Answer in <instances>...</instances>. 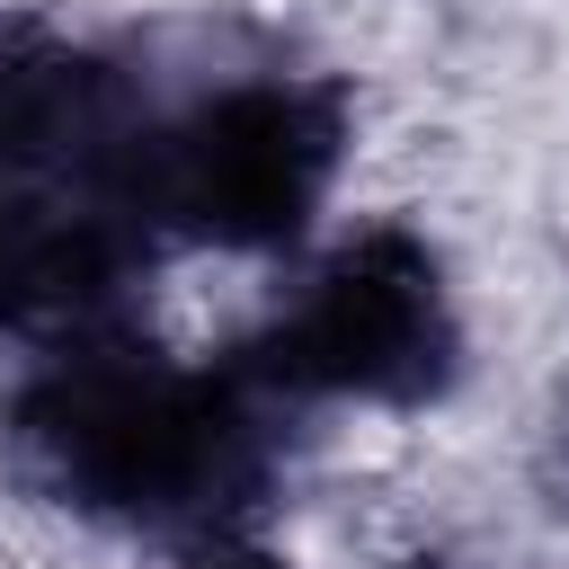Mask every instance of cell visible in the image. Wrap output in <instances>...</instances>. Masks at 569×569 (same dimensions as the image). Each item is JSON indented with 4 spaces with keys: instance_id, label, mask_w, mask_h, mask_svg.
Masks as SVG:
<instances>
[{
    "instance_id": "6da1fadb",
    "label": "cell",
    "mask_w": 569,
    "mask_h": 569,
    "mask_svg": "<svg viewBox=\"0 0 569 569\" xmlns=\"http://www.w3.org/2000/svg\"><path fill=\"white\" fill-rule=\"evenodd\" d=\"M18 445L62 489V507L133 516V525L213 516L249 480L240 400L178 373V365L133 356V347L53 365L18 400Z\"/></svg>"
},
{
    "instance_id": "7a4b0ae2",
    "label": "cell",
    "mask_w": 569,
    "mask_h": 569,
    "mask_svg": "<svg viewBox=\"0 0 569 569\" xmlns=\"http://www.w3.org/2000/svg\"><path fill=\"white\" fill-rule=\"evenodd\" d=\"M453 365V311L436 284V258L400 231L347 240L302 293L267 320L258 373L276 391L311 400H418Z\"/></svg>"
},
{
    "instance_id": "3957f363",
    "label": "cell",
    "mask_w": 569,
    "mask_h": 569,
    "mask_svg": "<svg viewBox=\"0 0 569 569\" xmlns=\"http://www.w3.org/2000/svg\"><path fill=\"white\" fill-rule=\"evenodd\" d=\"M187 569H267V560H187Z\"/></svg>"
}]
</instances>
